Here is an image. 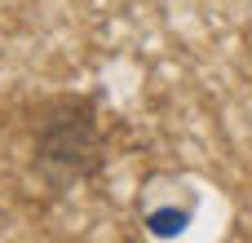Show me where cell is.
I'll use <instances>...</instances> for the list:
<instances>
[{
	"label": "cell",
	"instance_id": "obj_2",
	"mask_svg": "<svg viewBox=\"0 0 252 243\" xmlns=\"http://www.w3.org/2000/svg\"><path fill=\"white\" fill-rule=\"evenodd\" d=\"M146 226H151V235H177V230L186 226V213L164 208V213H151V217H146Z\"/></svg>",
	"mask_w": 252,
	"mask_h": 243
},
{
	"label": "cell",
	"instance_id": "obj_1",
	"mask_svg": "<svg viewBox=\"0 0 252 243\" xmlns=\"http://www.w3.org/2000/svg\"><path fill=\"white\" fill-rule=\"evenodd\" d=\"M106 164L102 142V106L93 93H53L35 106L31 120V168L35 177L62 195L80 182H93Z\"/></svg>",
	"mask_w": 252,
	"mask_h": 243
}]
</instances>
